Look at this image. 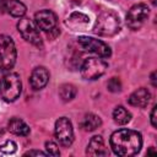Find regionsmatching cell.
<instances>
[{"label":"cell","instance_id":"20","mask_svg":"<svg viewBox=\"0 0 157 157\" xmlns=\"http://www.w3.org/2000/svg\"><path fill=\"white\" fill-rule=\"evenodd\" d=\"M16 150H17V145L12 140H6L2 145H0V152H2L4 155H12L16 152Z\"/></svg>","mask_w":157,"mask_h":157},{"label":"cell","instance_id":"17","mask_svg":"<svg viewBox=\"0 0 157 157\" xmlns=\"http://www.w3.org/2000/svg\"><path fill=\"white\" fill-rule=\"evenodd\" d=\"M101 125H102L101 118H99L98 115L93 114V113L86 114V115L82 118L81 123H80V126H81L82 130H85V131H93V130H96L97 128H99Z\"/></svg>","mask_w":157,"mask_h":157},{"label":"cell","instance_id":"25","mask_svg":"<svg viewBox=\"0 0 157 157\" xmlns=\"http://www.w3.org/2000/svg\"><path fill=\"white\" fill-rule=\"evenodd\" d=\"M151 82H152V86H153V87L157 86V83H156V71H153V72L151 74Z\"/></svg>","mask_w":157,"mask_h":157},{"label":"cell","instance_id":"27","mask_svg":"<svg viewBox=\"0 0 157 157\" xmlns=\"http://www.w3.org/2000/svg\"><path fill=\"white\" fill-rule=\"evenodd\" d=\"M151 4H152L153 6H156V5H157V0H151Z\"/></svg>","mask_w":157,"mask_h":157},{"label":"cell","instance_id":"13","mask_svg":"<svg viewBox=\"0 0 157 157\" xmlns=\"http://www.w3.org/2000/svg\"><path fill=\"white\" fill-rule=\"evenodd\" d=\"M151 99V93L147 88L145 87H141V88H137L136 91H134L130 97L128 98V102L130 105H134V107H137V108H145L148 102Z\"/></svg>","mask_w":157,"mask_h":157},{"label":"cell","instance_id":"5","mask_svg":"<svg viewBox=\"0 0 157 157\" xmlns=\"http://www.w3.org/2000/svg\"><path fill=\"white\" fill-rule=\"evenodd\" d=\"M150 15V9L146 4L140 2V4H135L134 6L130 7V10L128 11L126 15V25L132 31H137L140 29L146 20L148 18Z\"/></svg>","mask_w":157,"mask_h":157},{"label":"cell","instance_id":"26","mask_svg":"<svg viewBox=\"0 0 157 157\" xmlns=\"http://www.w3.org/2000/svg\"><path fill=\"white\" fill-rule=\"evenodd\" d=\"M4 4H5V0H0V10H4Z\"/></svg>","mask_w":157,"mask_h":157},{"label":"cell","instance_id":"6","mask_svg":"<svg viewBox=\"0 0 157 157\" xmlns=\"http://www.w3.org/2000/svg\"><path fill=\"white\" fill-rule=\"evenodd\" d=\"M17 29L25 40H27L31 44L37 45V47L43 45V40L40 38V34L38 32V27L34 23V21L29 20L28 17H21V20L17 23Z\"/></svg>","mask_w":157,"mask_h":157},{"label":"cell","instance_id":"22","mask_svg":"<svg viewBox=\"0 0 157 157\" xmlns=\"http://www.w3.org/2000/svg\"><path fill=\"white\" fill-rule=\"evenodd\" d=\"M45 150H47V155H50V156H59L60 155L58 145L53 141H47L45 142Z\"/></svg>","mask_w":157,"mask_h":157},{"label":"cell","instance_id":"10","mask_svg":"<svg viewBox=\"0 0 157 157\" xmlns=\"http://www.w3.org/2000/svg\"><path fill=\"white\" fill-rule=\"evenodd\" d=\"M34 23L44 32H52L56 29V16L50 10H40L34 15Z\"/></svg>","mask_w":157,"mask_h":157},{"label":"cell","instance_id":"15","mask_svg":"<svg viewBox=\"0 0 157 157\" xmlns=\"http://www.w3.org/2000/svg\"><path fill=\"white\" fill-rule=\"evenodd\" d=\"M4 10L13 17H23L27 7L20 0H5Z\"/></svg>","mask_w":157,"mask_h":157},{"label":"cell","instance_id":"1","mask_svg":"<svg viewBox=\"0 0 157 157\" xmlns=\"http://www.w3.org/2000/svg\"><path fill=\"white\" fill-rule=\"evenodd\" d=\"M109 142L115 155L128 157L139 153L142 147V136L136 130L120 129L112 134Z\"/></svg>","mask_w":157,"mask_h":157},{"label":"cell","instance_id":"9","mask_svg":"<svg viewBox=\"0 0 157 157\" xmlns=\"http://www.w3.org/2000/svg\"><path fill=\"white\" fill-rule=\"evenodd\" d=\"M77 43L87 52L90 53H94L102 58H109L112 55V50L109 48L108 44H105L103 40L92 38V37H78L77 38Z\"/></svg>","mask_w":157,"mask_h":157},{"label":"cell","instance_id":"16","mask_svg":"<svg viewBox=\"0 0 157 157\" xmlns=\"http://www.w3.org/2000/svg\"><path fill=\"white\" fill-rule=\"evenodd\" d=\"M7 129H9L10 132H12L15 135H18V136H27L31 131L29 126L20 118H12L9 121Z\"/></svg>","mask_w":157,"mask_h":157},{"label":"cell","instance_id":"21","mask_svg":"<svg viewBox=\"0 0 157 157\" xmlns=\"http://www.w3.org/2000/svg\"><path fill=\"white\" fill-rule=\"evenodd\" d=\"M107 87H108V90H109L110 92L117 93V92H120V91H121V82H120V80H119L118 77H112V78L108 81Z\"/></svg>","mask_w":157,"mask_h":157},{"label":"cell","instance_id":"14","mask_svg":"<svg viewBox=\"0 0 157 157\" xmlns=\"http://www.w3.org/2000/svg\"><path fill=\"white\" fill-rule=\"evenodd\" d=\"M86 153L90 156H107L108 155V150L105 148L103 137L101 135H94L86 148Z\"/></svg>","mask_w":157,"mask_h":157},{"label":"cell","instance_id":"19","mask_svg":"<svg viewBox=\"0 0 157 157\" xmlns=\"http://www.w3.org/2000/svg\"><path fill=\"white\" fill-rule=\"evenodd\" d=\"M76 93H77V90L71 83H64L59 87V96L64 102H69V101L74 99Z\"/></svg>","mask_w":157,"mask_h":157},{"label":"cell","instance_id":"3","mask_svg":"<svg viewBox=\"0 0 157 157\" xmlns=\"http://www.w3.org/2000/svg\"><path fill=\"white\" fill-rule=\"evenodd\" d=\"M22 83L16 72H7L0 81V97L5 102H13L21 94Z\"/></svg>","mask_w":157,"mask_h":157},{"label":"cell","instance_id":"24","mask_svg":"<svg viewBox=\"0 0 157 157\" xmlns=\"http://www.w3.org/2000/svg\"><path fill=\"white\" fill-rule=\"evenodd\" d=\"M47 152H42V151H37V150H31V151H27L25 152L23 156H45Z\"/></svg>","mask_w":157,"mask_h":157},{"label":"cell","instance_id":"11","mask_svg":"<svg viewBox=\"0 0 157 157\" xmlns=\"http://www.w3.org/2000/svg\"><path fill=\"white\" fill-rule=\"evenodd\" d=\"M48 81H49V71L44 66H38L33 69L29 77V83L33 90H42L43 87H45Z\"/></svg>","mask_w":157,"mask_h":157},{"label":"cell","instance_id":"2","mask_svg":"<svg viewBox=\"0 0 157 157\" xmlns=\"http://www.w3.org/2000/svg\"><path fill=\"white\" fill-rule=\"evenodd\" d=\"M119 31H120V18L114 11L107 10L98 15L93 27V32L96 34L103 37H112L115 36Z\"/></svg>","mask_w":157,"mask_h":157},{"label":"cell","instance_id":"28","mask_svg":"<svg viewBox=\"0 0 157 157\" xmlns=\"http://www.w3.org/2000/svg\"><path fill=\"white\" fill-rule=\"evenodd\" d=\"M152 152H155V150H153V148H150V150L147 151V153H152Z\"/></svg>","mask_w":157,"mask_h":157},{"label":"cell","instance_id":"4","mask_svg":"<svg viewBox=\"0 0 157 157\" xmlns=\"http://www.w3.org/2000/svg\"><path fill=\"white\" fill-rule=\"evenodd\" d=\"M16 47L11 37L6 34L0 36V70L7 71L12 69L16 63Z\"/></svg>","mask_w":157,"mask_h":157},{"label":"cell","instance_id":"18","mask_svg":"<svg viewBox=\"0 0 157 157\" xmlns=\"http://www.w3.org/2000/svg\"><path fill=\"white\" fill-rule=\"evenodd\" d=\"M113 119L117 124L119 125H125L131 120V114L128 109H125L121 105H118L114 110H113Z\"/></svg>","mask_w":157,"mask_h":157},{"label":"cell","instance_id":"8","mask_svg":"<svg viewBox=\"0 0 157 157\" xmlns=\"http://www.w3.org/2000/svg\"><path fill=\"white\" fill-rule=\"evenodd\" d=\"M54 134L61 146L69 147L74 141V129H72L71 121L65 117L59 118L55 121Z\"/></svg>","mask_w":157,"mask_h":157},{"label":"cell","instance_id":"12","mask_svg":"<svg viewBox=\"0 0 157 157\" xmlns=\"http://www.w3.org/2000/svg\"><path fill=\"white\" fill-rule=\"evenodd\" d=\"M65 23L72 31H85L90 25V17L82 12H72L66 18Z\"/></svg>","mask_w":157,"mask_h":157},{"label":"cell","instance_id":"7","mask_svg":"<svg viewBox=\"0 0 157 157\" xmlns=\"http://www.w3.org/2000/svg\"><path fill=\"white\" fill-rule=\"evenodd\" d=\"M108 67V64L98 58H88L81 65V76L85 80H97Z\"/></svg>","mask_w":157,"mask_h":157},{"label":"cell","instance_id":"23","mask_svg":"<svg viewBox=\"0 0 157 157\" xmlns=\"http://www.w3.org/2000/svg\"><path fill=\"white\" fill-rule=\"evenodd\" d=\"M156 110H157V105H153L152 110H151V125L153 128H157V118H156Z\"/></svg>","mask_w":157,"mask_h":157}]
</instances>
